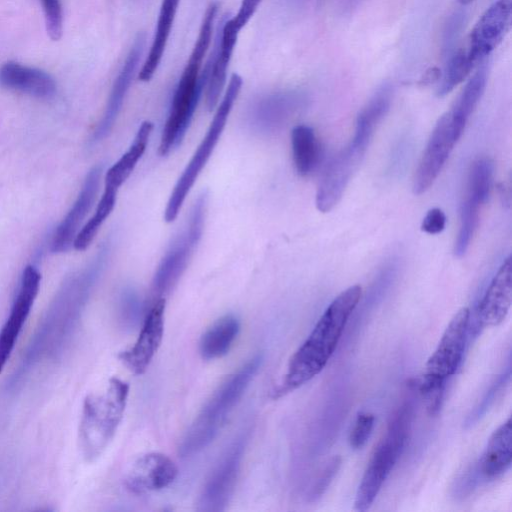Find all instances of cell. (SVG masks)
<instances>
[{
	"mask_svg": "<svg viewBox=\"0 0 512 512\" xmlns=\"http://www.w3.org/2000/svg\"><path fill=\"white\" fill-rule=\"evenodd\" d=\"M165 298L153 299L145 313L135 343L119 353L123 365L135 375L143 374L157 353L164 335Z\"/></svg>",
	"mask_w": 512,
	"mask_h": 512,
	"instance_id": "obj_11",
	"label": "cell"
},
{
	"mask_svg": "<svg viewBox=\"0 0 512 512\" xmlns=\"http://www.w3.org/2000/svg\"><path fill=\"white\" fill-rule=\"evenodd\" d=\"M179 3L180 0H162L152 44L138 74L143 82L153 77L162 60Z\"/></svg>",
	"mask_w": 512,
	"mask_h": 512,
	"instance_id": "obj_23",
	"label": "cell"
},
{
	"mask_svg": "<svg viewBox=\"0 0 512 512\" xmlns=\"http://www.w3.org/2000/svg\"><path fill=\"white\" fill-rule=\"evenodd\" d=\"M108 255L109 246L105 243L88 264L63 280L31 337L17 369L9 378L7 388L17 387L39 363L62 356L77 332Z\"/></svg>",
	"mask_w": 512,
	"mask_h": 512,
	"instance_id": "obj_1",
	"label": "cell"
},
{
	"mask_svg": "<svg viewBox=\"0 0 512 512\" xmlns=\"http://www.w3.org/2000/svg\"><path fill=\"white\" fill-rule=\"evenodd\" d=\"M0 86L39 99H49L57 90L50 74L15 61H7L0 66Z\"/></svg>",
	"mask_w": 512,
	"mask_h": 512,
	"instance_id": "obj_19",
	"label": "cell"
},
{
	"mask_svg": "<svg viewBox=\"0 0 512 512\" xmlns=\"http://www.w3.org/2000/svg\"><path fill=\"white\" fill-rule=\"evenodd\" d=\"M178 472L177 465L167 455L149 452L132 463L124 477V485L133 494L156 492L169 487Z\"/></svg>",
	"mask_w": 512,
	"mask_h": 512,
	"instance_id": "obj_15",
	"label": "cell"
},
{
	"mask_svg": "<svg viewBox=\"0 0 512 512\" xmlns=\"http://www.w3.org/2000/svg\"><path fill=\"white\" fill-rule=\"evenodd\" d=\"M441 78V72L439 69L437 68H431L429 69L423 79L421 80V83L422 84H429V83H432L434 81H437L438 79Z\"/></svg>",
	"mask_w": 512,
	"mask_h": 512,
	"instance_id": "obj_39",
	"label": "cell"
},
{
	"mask_svg": "<svg viewBox=\"0 0 512 512\" xmlns=\"http://www.w3.org/2000/svg\"><path fill=\"white\" fill-rule=\"evenodd\" d=\"M469 322V308L463 307L454 314L428 358L424 374L447 380L456 372L464 354Z\"/></svg>",
	"mask_w": 512,
	"mask_h": 512,
	"instance_id": "obj_13",
	"label": "cell"
},
{
	"mask_svg": "<svg viewBox=\"0 0 512 512\" xmlns=\"http://www.w3.org/2000/svg\"><path fill=\"white\" fill-rule=\"evenodd\" d=\"M487 78V68H479L467 82L454 107L449 112L455 132L459 137H461L468 118L485 91Z\"/></svg>",
	"mask_w": 512,
	"mask_h": 512,
	"instance_id": "obj_25",
	"label": "cell"
},
{
	"mask_svg": "<svg viewBox=\"0 0 512 512\" xmlns=\"http://www.w3.org/2000/svg\"><path fill=\"white\" fill-rule=\"evenodd\" d=\"M460 137L456 134L450 113L437 121L421 157L413 180V192H426L438 177L454 145Z\"/></svg>",
	"mask_w": 512,
	"mask_h": 512,
	"instance_id": "obj_12",
	"label": "cell"
},
{
	"mask_svg": "<svg viewBox=\"0 0 512 512\" xmlns=\"http://www.w3.org/2000/svg\"><path fill=\"white\" fill-rule=\"evenodd\" d=\"M461 4H469L474 0H458Z\"/></svg>",
	"mask_w": 512,
	"mask_h": 512,
	"instance_id": "obj_40",
	"label": "cell"
},
{
	"mask_svg": "<svg viewBox=\"0 0 512 512\" xmlns=\"http://www.w3.org/2000/svg\"><path fill=\"white\" fill-rule=\"evenodd\" d=\"M44 17L46 30L49 37L57 41L61 38L63 32V13L59 0H40Z\"/></svg>",
	"mask_w": 512,
	"mask_h": 512,
	"instance_id": "obj_34",
	"label": "cell"
},
{
	"mask_svg": "<svg viewBox=\"0 0 512 512\" xmlns=\"http://www.w3.org/2000/svg\"><path fill=\"white\" fill-rule=\"evenodd\" d=\"M41 274L34 265L22 273L17 295L0 330V374L5 368L38 295Z\"/></svg>",
	"mask_w": 512,
	"mask_h": 512,
	"instance_id": "obj_10",
	"label": "cell"
},
{
	"mask_svg": "<svg viewBox=\"0 0 512 512\" xmlns=\"http://www.w3.org/2000/svg\"><path fill=\"white\" fill-rule=\"evenodd\" d=\"M446 225V216L440 208L430 209L421 224V230L428 234H438L442 232Z\"/></svg>",
	"mask_w": 512,
	"mask_h": 512,
	"instance_id": "obj_38",
	"label": "cell"
},
{
	"mask_svg": "<svg viewBox=\"0 0 512 512\" xmlns=\"http://www.w3.org/2000/svg\"><path fill=\"white\" fill-rule=\"evenodd\" d=\"M218 31L216 45L211 62L210 73L206 84V107L212 111L218 104L220 94L226 82L227 69L237 42V31L229 19L225 20Z\"/></svg>",
	"mask_w": 512,
	"mask_h": 512,
	"instance_id": "obj_20",
	"label": "cell"
},
{
	"mask_svg": "<svg viewBox=\"0 0 512 512\" xmlns=\"http://www.w3.org/2000/svg\"><path fill=\"white\" fill-rule=\"evenodd\" d=\"M475 65L468 58L465 49L454 53L447 62L442 74L437 94L443 97L458 86L474 69Z\"/></svg>",
	"mask_w": 512,
	"mask_h": 512,
	"instance_id": "obj_30",
	"label": "cell"
},
{
	"mask_svg": "<svg viewBox=\"0 0 512 512\" xmlns=\"http://www.w3.org/2000/svg\"><path fill=\"white\" fill-rule=\"evenodd\" d=\"M371 136L355 131L350 143L340 150L327 165L316 193V207L326 213L342 198L347 184L358 168Z\"/></svg>",
	"mask_w": 512,
	"mask_h": 512,
	"instance_id": "obj_9",
	"label": "cell"
},
{
	"mask_svg": "<svg viewBox=\"0 0 512 512\" xmlns=\"http://www.w3.org/2000/svg\"><path fill=\"white\" fill-rule=\"evenodd\" d=\"M152 130L153 123L150 121L140 125L128 150L105 173L106 187L118 190L128 179L146 150Z\"/></svg>",
	"mask_w": 512,
	"mask_h": 512,
	"instance_id": "obj_24",
	"label": "cell"
},
{
	"mask_svg": "<svg viewBox=\"0 0 512 512\" xmlns=\"http://www.w3.org/2000/svg\"><path fill=\"white\" fill-rule=\"evenodd\" d=\"M481 204L465 197L460 211V227L455 241L454 253L462 257L467 252L479 222Z\"/></svg>",
	"mask_w": 512,
	"mask_h": 512,
	"instance_id": "obj_29",
	"label": "cell"
},
{
	"mask_svg": "<svg viewBox=\"0 0 512 512\" xmlns=\"http://www.w3.org/2000/svg\"><path fill=\"white\" fill-rule=\"evenodd\" d=\"M241 87L242 78L234 73L229 80L225 94L217 107L205 136L181 176L178 178L170 194L164 211V219L166 222H173L177 218L187 195L219 141Z\"/></svg>",
	"mask_w": 512,
	"mask_h": 512,
	"instance_id": "obj_6",
	"label": "cell"
},
{
	"mask_svg": "<svg viewBox=\"0 0 512 512\" xmlns=\"http://www.w3.org/2000/svg\"><path fill=\"white\" fill-rule=\"evenodd\" d=\"M142 303L133 290L122 293L119 301V317L122 325L127 328L134 327L141 318Z\"/></svg>",
	"mask_w": 512,
	"mask_h": 512,
	"instance_id": "obj_33",
	"label": "cell"
},
{
	"mask_svg": "<svg viewBox=\"0 0 512 512\" xmlns=\"http://www.w3.org/2000/svg\"><path fill=\"white\" fill-rule=\"evenodd\" d=\"M512 459L511 418L501 424L490 436L487 446L477 462L481 477L494 479L505 473Z\"/></svg>",
	"mask_w": 512,
	"mask_h": 512,
	"instance_id": "obj_21",
	"label": "cell"
},
{
	"mask_svg": "<svg viewBox=\"0 0 512 512\" xmlns=\"http://www.w3.org/2000/svg\"><path fill=\"white\" fill-rule=\"evenodd\" d=\"M130 386L112 377L105 392L83 401L78 429L79 448L87 462L96 461L113 440L123 419Z\"/></svg>",
	"mask_w": 512,
	"mask_h": 512,
	"instance_id": "obj_4",
	"label": "cell"
},
{
	"mask_svg": "<svg viewBox=\"0 0 512 512\" xmlns=\"http://www.w3.org/2000/svg\"><path fill=\"white\" fill-rule=\"evenodd\" d=\"M240 331V321L233 314L217 319L201 335L198 350L206 361L226 355L231 349Z\"/></svg>",
	"mask_w": 512,
	"mask_h": 512,
	"instance_id": "obj_22",
	"label": "cell"
},
{
	"mask_svg": "<svg viewBox=\"0 0 512 512\" xmlns=\"http://www.w3.org/2000/svg\"><path fill=\"white\" fill-rule=\"evenodd\" d=\"M145 35L139 33L118 73L105 107V111L93 130L91 142L97 143L105 139L112 130L122 108L125 96L138 69L145 47Z\"/></svg>",
	"mask_w": 512,
	"mask_h": 512,
	"instance_id": "obj_17",
	"label": "cell"
},
{
	"mask_svg": "<svg viewBox=\"0 0 512 512\" xmlns=\"http://www.w3.org/2000/svg\"><path fill=\"white\" fill-rule=\"evenodd\" d=\"M341 466V457H332L317 475L307 492V499L310 502L318 500L327 490L333 478Z\"/></svg>",
	"mask_w": 512,
	"mask_h": 512,
	"instance_id": "obj_32",
	"label": "cell"
},
{
	"mask_svg": "<svg viewBox=\"0 0 512 512\" xmlns=\"http://www.w3.org/2000/svg\"><path fill=\"white\" fill-rule=\"evenodd\" d=\"M248 440L242 431L226 449L206 480L197 500V511L222 512L233 495Z\"/></svg>",
	"mask_w": 512,
	"mask_h": 512,
	"instance_id": "obj_8",
	"label": "cell"
},
{
	"mask_svg": "<svg viewBox=\"0 0 512 512\" xmlns=\"http://www.w3.org/2000/svg\"><path fill=\"white\" fill-rule=\"evenodd\" d=\"M412 417V401L404 399L392 414L386 433L368 462L355 496L354 508L357 511L369 509L380 492L386 478L403 452Z\"/></svg>",
	"mask_w": 512,
	"mask_h": 512,
	"instance_id": "obj_5",
	"label": "cell"
},
{
	"mask_svg": "<svg viewBox=\"0 0 512 512\" xmlns=\"http://www.w3.org/2000/svg\"><path fill=\"white\" fill-rule=\"evenodd\" d=\"M261 2L262 0H242L236 15L229 19L232 26L240 32L252 18Z\"/></svg>",
	"mask_w": 512,
	"mask_h": 512,
	"instance_id": "obj_37",
	"label": "cell"
},
{
	"mask_svg": "<svg viewBox=\"0 0 512 512\" xmlns=\"http://www.w3.org/2000/svg\"><path fill=\"white\" fill-rule=\"evenodd\" d=\"M512 302V258L509 255L491 280L477 308L479 322L484 326H498Z\"/></svg>",
	"mask_w": 512,
	"mask_h": 512,
	"instance_id": "obj_18",
	"label": "cell"
},
{
	"mask_svg": "<svg viewBox=\"0 0 512 512\" xmlns=\"http://www.w3.org/2000/svg\"><path fill=\"white\" fill-rule=\"evenodd\" d=\"M290 96H277L271 99H268L265 103L269 105V109L266 107H262L263 110H268V112H262L263 115H258V121H264L262 125L265 127L268 125H274V123H278L283 118L286 117V114L291 110V102H293Z\"/></svg>",
	"mask_w": 512,
	"mask_h": 512,
	"instance_id": "obj_36",
	"label": "cell"
},
{
	"mask_svg": "<svg viewBox=\"0 0 512 512\" xmlns=\"http://www.w3.org/2000/svg\"><path fill=\"white\" fill-rule=\"evenodd\" d=\"M375 422V416L368 412H359L349 434L351 448L361 449L371 436Z\"/></svg>",
	"mask_w": 512,
	"mask_h": 512,
	"instance_id": "obj_35",
	"label": "cell"
},
{
	"mask_svg": "<svg viewBox=\"0 0 512 512\" xmlns=\"http://www.w3.org/2000/svg\"><path fill=\"white\" fill-rule=\"evenodd\" d=\"M101 175L100 165L94 166L87 173L76 200L52 235L50 249L53 253L67 252L73 246L79 228L96 199Z\"/></svg>",
	"mask_w": 512,
	"mask_h": 512,
	"instance_id": "obj_16",
	"label": "cell"
},
{
	"mask_svg": "<svg viewBox=\"0 0 512 512\" xmlns=\"http://www.w3.org/2000/svg\"><path fill=\"white\" fill-rule=\"evenodd\" d=\"M494 164L491 159H477L469 172L466 197L483 205L489 198Z\"/></svg>",
	"mask_w": 512,
	"mask_h": 512,
	"instance_id": "obj_28",
	"label": "cell"
},
{
	"mask_svg": "<svg viewBox=\"0 0 512 512\" xmlns=\"http://www.w3.org/2000/svg\"><path fill=\"white\" fill-rule=\"evenodd\" d=\"M262 361L261 354L255 355L215 390L185 432L178 447L180 457L197 454L216 438L258 372Z\"/></svg>",
	"mask_w": 512,
	"mask_h": 512,
	"instance_id": "obj_3",
	"label": "cell"
},
{
	"mask_svg": "<svg viewBox=\"0 0 512 512\" xmlns=\"http://www.w3.org/2000/svg\"><path fill=\"white\" fill-rule=\"evenodd\" d=\"M361 293V286L353 285L328 305L306 340L290 358L282 382L273 391L274 398L301 387L323 370L337 347Z\"/></svg>",
	"mask_w": 512,
	"mask_h": 512,
	"instance_id": "obj_2",
	"label": "cell"
},
{
	"mask_svg": "<svg viewBox=\"0 0 512 512\" xmlns=\"http://www.w3.org/2000/svg\"><path fill=\"white\" fill-rule=\"evenodd\" d=\"M118 190L104 187V192L97 204L93 216L77 233L73 242V247L77 251H84L91 244L100 227L113 211Z\"/></svg>",
	"mask_w": 512,
	"mask_h": 512,
	"instance_id": "obj_27",
	"label": "cell"
},
{
	"mask_svg": "<svg viewBox=\"0 0 512 512\" xmlns=\"http://www.w3.org/2000/svg\"><path fill=\"white\" fill-rule=\"evenodd\" d=\"M446 380L439 377L424 374L418 384V391L425 403L426 410L430 416L439 413L445 391Z\"/></svg>",
	"mask_w": 512,
	"mask_h": 512,
	"instance_id": "obj_31",
	"label": "cell"
},
{
	"mask_svg": "<svg viewBox=\"0 0 512 512\" xmlns=\"http://www.w3.org/2000/svg\"><path fill=\"white\" fill-rule=\"evenodd\" d=\"M512 0H496L473 27L467 49L468 58L476 66L499 45L511 25Z\"/></svg>",
	"mask_w": 512,
	"mask_h": 512,
	"instance_id": "obj_14",
	"label": "cell"
},
{
	"mask_svg": "<svg viewBox=\"0 0 512 512\" xmlns=\"http://www.w3.org/2000/svg\"><path fill=\"white\" fill-rule=\"evenodd\" d=\"M291 146L296 171L309 175L319 160V144L314 130L307 125H297L291 132Z\"/></svg>",
	"mask_w": 512,
	"mask_h": 512,
	"instance_id": "obj_26",
	"label": "cell"
},
{
	"mask_svg": "<svg viewBox=\"0 0 512 512\" xmlns=\"http://www.w3.org/2000/svg\"><path fill=\"white\" fill-rule=\"evenodd\" d=\"M208 193L203 191L193 203L184 229L173 240L152 279L153 299L165 298L175 287L201 239L207 212Z\"/></svg>",
	"mask_w": 512,
	"mask_h": 512,
	"instance_id": "obj_7",
	"label": "cell"
}]
</instances>
